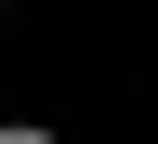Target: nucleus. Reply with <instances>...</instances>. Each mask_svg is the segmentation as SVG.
Wrapping results in <instances>:
<instances>
[{"label": "nucleus", "instance_id": "1", "mask_svg": "<svg viewBox=\"0 0 158 144\" xmlns=\"http://www.w3.org/2000/svg\"><path fill=\"white\" fill-rule=\"evenodd\" d=\"M0 144H66V131H40V118H0Z\"/></svg>", "mask_w": 158, "mask_h": 144}]
</instances>
